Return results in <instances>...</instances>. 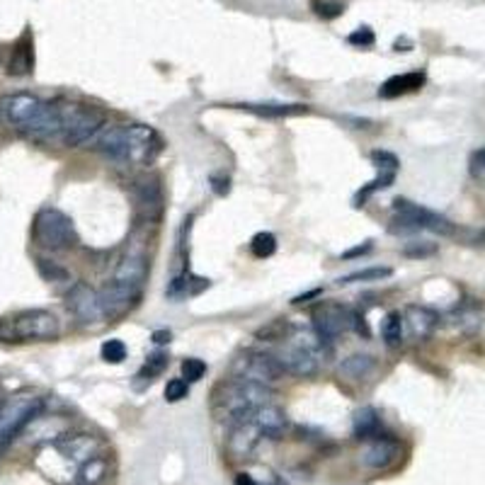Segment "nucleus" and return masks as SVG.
Instances as JSON below:
<instances>
[{
  "label": "nucleus",
  "instance_id": "f257e3e1",
  "mask_svg": "<svg viewBox=\"0 0 485 485\" xmlns=\"http://www.w3.org/2000/svg\"><path fill=\"white\" fill-rule=\"evenodd\" d=\"M93 151L119 163H148L161 151V139L144 124H105L88 141Z\"/></svg>",
  "mask_w": 485,
  "mask_h": 485
},
{
  "label": "nucleus",
  "instance_id": "f03ea898",
  "mask_svg": "<svg viewBox=\"0 0 485 485\" xmlns=\"http://www.w3.org/2000/svg\"><path fill=\"white\" fill-rule=\"evenodd\" d=\"M0 112L5 115L13 126L23 131L24 136L34 141L61 139V115L59 107L42 102L37 95L15 93L5 95L0 100Z\"/></svg>",
  "mask_w": 485,
  "mask_h": 485
},
{
  "label": "nucleus",
  "instance_id": "7ed1b4c3",
  "mask_svg": "<svg viewBox=\"0 0 485 485\" xmlns=\"http://www.w3.org/2000/svg\"><path fill=\"white\" fill-rule=\"evenodd\" d=\"M272 398V388L257 381L233 378L229 384H221L214 391V408L226 420L229 427L240 423H250L257 408L267 406Z\"/></svg>",
  "mask_w": 485,
  "mask_h": 485
},
{
  "label": "nucleus",
  "instance_id": "20e7f679",
  "mask_svg": "<svg viewBox=\"0 0 485 485\" xmlns=\"http://www.w3.org/2000/svg\"><path fill=\"white\" fill-rule=\"evenodd\" d=\"M44 398L34 393H15L0 401V449H5L13 439L30 427L42 415Z\"/></svg>",
  "mask_w": 485,
  "mask_h": 485
},
{
  "label": "nucleus",
  "instance_id": "39448f33",
  "mask_svg": "<svg viewBox=\"0 0 485 485\" xmlns=\"http://www.w3.org/2000/svg\"><path fill=\"white\" fill-rule=\"evenodd\" d=\"M32 236L39 246L47 247V250H69V247L78 246V231L73 226V219L63 214L61 209L54 207L42 209L34 216Z\"/></svg>",
  "mask_w": 485,
  "mask_h": 485
},
{
  "label": "nucleus",
  "instance_id": "423d86ee",
  "mask_svg": "<svg viewBox=\"0 0 485 485\" xmlns=\"http://www.w3.org/2000/svg\"><path fill=\"white\" fill-rule=\"evenodd\" d=\"M396 209V219H393L391 231L393 233H413V231H432L437 236H454L456 226L444 219L437 211L420 207L415 201L396 200L393 201Z\"/></svg>",
  "mask_w": 485,
  "mask_h": 485
},
{
  "label": "nucleus",
  "instance_id": "0eeeda50",
  "mask_svg": "<svg viewBox=\"0 0 485 485\" xmlns=\"http://www.w3.org/2000/svg\"><path fill=\"white\" fill-rule=\"evenodd\" d=\"M59 318L42 308L24 311L8 323L0 321V340H54L59 338Z\"/></svg>",
  "mask_w": 485,
  "mask_h": 485
},
{
  "label": "nucleus",
  "instance_id": "6e6552de",
  "mask_svg": "<svg viewBox=\"0 0 485 485\" xmlns=\"http://www.w3.org/2000/svg\"><path fill=\"white\" fill-rule=\"evenodd\" d=\"M59 115H61V141L70 148L90 141L105 126L102 112L85 105H63L59 107Z\"/></svg>",
  "mask_w": 485,
  "mask_h": 485
},
{
  "label": "nucleus",
  "instance_id": "1a4fd4ad",
  "mask_svg": "<svg viewBox=\"0 0 485 485\" xmlns=\"http://www.w3.org/2000/svg\"><path fill=\"white\" fill-rule=\"evenodd\" d=\"M233 374L236 378H246V381H257V384L270 386L277 378H282L284 369L279 367L275 355H265V352H246V355L236 359L233 364Z\"/></svg>",
  "mask_w": 485,
  "mask_h": 485
},
{
  "label": "nucleus",
  "instance_id": "9d476101",
  "mask_svg": "<svg viewBox=\"0 0 485 485\" xmlns=\"http://www.w3.org/2000/svg\"><path fill=\"white\" fill-rule=\"evenodd\" d=\"M66 306L76 316L80 325H98L102 321H107L102 313L100 306V294L95 292L93 286L85 284V282H76L66 294Z\"/></svg>",
  "mask_w": 485,
  "mask_h": 485
},
{
  "label": "nucleus",
  "instance_id": "9b49d317",
  "mask_svg": "<svg viewBox=\"0 0 485 485\" xmlns=\"http://www.w3.org/2000/svg\"><path fill=\"white\" fill-rule=\"evenodd\" d=\"M352 316L355 311L342 303H321L313 313V331L318 332V338L332 345V340L352 331Z\"/></svg>",
  "mask_w": 485,
  "mask_h": 485
},
{
  "label": "nucleus",
  "instance_id": "f8f14e48",
  "mask_svg": "<svg viewBox=\"0 0 485 485\" xmlns=\"http://www.w3.org/2000/svg\"><path fill=\"white\" fill-rule=\"evenodd\" d=\"M100 306L102 313L107 321H115V318H122L129 313L131 308L136 306L141 299V289L139 286L131 284H122V282H109L100 289Z\"/></svg>",
  "mask_w": 485,
  "mask_h": 485
},
{
  "label": "nucleus",
  "instance_id": "ddd939ff",
  "mask_svg": "<svg viewBox=\"0 0 485 485\" xmlns=\"http://www.w3.org/2000/svg\"><path fill=\"white\" fill-rule=\"evenodd\" d=\"M403 456V444L391 434H378L369 439V444L362 452V463L371 471L391 469L393 463H398Z\"/></svg>",
  "mask_w": 485,
  "mask_h": 485
},
{
  "label": "nucleus",
  "instance_id": "4468645a",
  "mask_svg": "<svg viewBox=\"0 0 485 485\" xmlns=\"http://www.w3.org/2000/svg\"><path fill=\"white\" fill-rule=\"evenodd\" d=\"M275 359L279 362V367L294 377H316L318 374V359L308 350H303L301 345H296L294 340L284 342V345L279 347L277 352H275Z\"/></svg>",
  "mask_w": 485,
  "mask_h": 485
},
{
  "label": "nucleus",
  "instance_id": "2eb2a0df",
  "mask_svg": "<svg viewBox=\"0 0 485 485\" xmlns=\"http://www.w3.org/2000/svg\"><path fill=\"white\" fill-rule=\"evenodd\" d=\"M403 325H406V332L410 338L417 340V342H424L437 331L439 316L437 311H432L427 306H408L406 313H403Z\"/></svg>",
  "mask_w": 485,
  "mask_h": 485
},
{
  "label": "nucleus",
  "instance_id": "dca6fc26",
  "mask_svg": "<svg viewBox=\"0 0 485 485\" xmlns=\"http://www.w3.org/2000/svg\"><path fill=\"white\" fill-rule=\"evenodd\" d=\"M146 277H148V260L146 255H144V250H139V247L126 250V255H124L122 260H119V265H117L115 282L139 286L141 289L144 282H146Z\"/></svg>",
  "mask_w": 485,
  "mask_h": 485
},
{
  "label": "nucleus",
  "instance_id": "f3484780",
  "mask_svg": "<svg viewBox=\"0 0 485 485\" xmlns=\"http://www.w3.org/2000/svg\"><path fill=\"white\" fill-rule=\"evenodd\" d=\"M32 70H34V39H32V32L27 30L13 47V54H10L8 61V76H30Z\"/></svg>",
  "mask_w": 485,
  "mask_h": 485
},
{
  "label": "nucleus",
  "instance_id": "a211bd4d",
  "mask_svg": "<svg viewBox=\"0 0 485 485\" xmlns=\"http://www.w3.org/2000/svg\"><path fill=\"white\" fill-rule=\"evenodd\" d=\"M253 424L257 427V432H260L262 437L279 439L284 434L289 420H286L284 410H279L277 406L267 403V406L257 408V413L253 415Z\"/></svg>",
  "mask_w": 485,
  "mask_h": 485
},
{
  "label": "nucleus",
  "instance_id": "6ab92c4d",
  "mask_svg": "<svg viewBox=\"0 0 485 485\" xmlns=\"http://www.w3.org/2000/svg\"><path fill=\"white\" fill-rule=\"evenodd\" d=\"M134 197H136V207L146 211L148 219H158L163 211V190L161 182L154 178L139 180L134 187Z\"/></svg>",
  "mask_w": 485,
  "mask_h": 485
},
{
  "label": "nucleus",
  "instance_id": "aec40b11",
  "mask_svg": "<svg viewBox=\"0 0 485 485\" xmlns=\"http://www.w3.org/2000/svg\"><path fill=\"white\" fill-rule=\"evenodd\" d=\"M424 85V73L415 70V73H403V76H391L381 88H378V98L384 100H396L403 95L417 93Z\"/></svg>",
  "mask_w": 485,
  "mask_h": 485
},
{
  "label": "nucleus",
  "instance_id": "412c9836",
  "mask_svg": "<svg viewBox=\"0 0 485 485\" xmlns=\"http://www.w3.org/2000/svg\"><path fill=\"white\" fill-rule=\"evenodd\" d=\"M260 439H262V434L257 432V427L253 424V420H250V423L233 424L231 439H229V449H231L233 456L243 459V456L253 454L255 447L260 444Z\"/></svg>",
  "mask_w": 485,
  "mask_h": 485
},
{
  "label": "nucleus",
  "instance_id": "4be33fe9",
  "mask_svg": "<svg viewBox=\"0 0 485 485\" xmlns=\"http://www.w3.org/2000/svg\"><path fill=\"white\" fill-rule=\"evenodd\" d=\"M352 430H355V437L359 442H369V439L378 437L384 424H381V415L377 413V408L371 406H364L355 413V423H352Z\"/></svg>",
  "mask_w": 485,
  "mask_h": 485
},
{
  "label": "nucleus",
  "instance_id": "5701e85b",
  "mask_svg": "<svg viewBox=\"0 0 485 485\" xmlns=\"http://www.w3.org/2000/svg\"><path fill=\"white\" fill-rule=\"evenodd\" d=\"M374 369H377V359H374L371 355H350V357H345L338 367L340 377L350 378V381H362V378H369Z\"/></svg>",
  "mask_w": 485,
  "mask_h": 485
},
{
  "label": "nucleus",
  "instance_id": "b1692460",
  "mask_svg": "<svg viewBox=\"0 0 485 485\" xmlns=\"http://www.w3.org/2000/svg\"><path fill=\"white\" fill-rule=\"evenodd\" d=\"M236 107L246 109V112H253V115L257 117H272V119L308 115L306 105H236Z\"/></svg>",
  "mask_w": 485,
  "mask_h": 485
},
{
  "label": "nucleus",
  "instance_id": "393cba45",
  "mask_svg": "<svg viewBox=\"0 0 485 485\" xmlns=\"http://www.w3.org/2000/svg\"><path fill=\"white\" fill-rule=\"evenodd\" d=\"M107 469H109V462L105 459V456H93L90 462H85L83 466H80V471H78L76 480H73V485H98L105 480V476H107Z\"/></svg>",
  "mask_w": 485,
  "mask_h": 485
},
{
  "label": "nucleus",
  "instance_id": "a878e982",
  "mask_svg": "<svg viewBox=\"0 0 485 485\" xmlns=\"http://www.w3.org/2000/svg\"><path fill=\"white\" fill-rule=\"evenodd\" d=\"M381 338H384L386 347L398 350L406 342V325H403V316L398 311H391L381 323Z\"/></svg>",
  "mask_w": 485,
  "mask_h": 485
},
{
  "label": "nucleus",
  "instance_id": "bb28decb",
  "mask_svg": "<svg viewBox=\"0 0 485 485\" xmlns=\"http://www.w3.org/2000/svg\"><path fill=\"white\" fill-rule=\"evenodd\" d=\"M393 180H396V173H393V170H378L377 178L367 182V185L355 194V207H364V204L369 201L371 194L378 192V190H388V187L393 185Z\"/></svg>",
  "mask_w": 485,
  "mask_h": 485
},
{
  "label": "nucleus",
  "instance_id": "cd10ccee",
  "mask_svg": "<svg viewBox=\"0 0 485 485\" xmlns=\"http://www.w3.org/2000/svg\"><path fill=\"white\" fill-rule=\"evenodd\" d=\"M168 364H170V357L165 355V352H154V355H148V359L139 369L136 378H141V381H148V384H151L155 377H161L163 371L168 369Z\"/></svg>",
  "mask_w": 485,
  "mask_h": 485
},
{
  "label": "nucleus",
  "instance_id": "c85d7f7f",
  "mask_svg": "<svg viewBox=\"0 0 485 485\" xmlns=\"http://www.w3.org/2000/svg\"><path fill=\"white\" fill-rule=\"evenodd\" d=\"M386 277H391V270H388V267H367V270L352 272V275L340 277L338 284L345 286V284H357V282H381V279Z\"/></svg>",
  "mask_w": 485,
  "mask_h": 485
},
{
  "label": "nucleus",
  "instance_id": "c756f323",
  "mask_svg": "<svg viewBox=\"0 0 485 485\" xmlns=\"http://www.w3.org/2000/svg\"><path fill=\"white\" fill-rule=\"evenodd\" d=\"M250 250H253L255 257H260V260L272 257V255L277 253V238L267 231L255 233L253 240H250Z\"/></svg>",
  "mask_w": 485,
  "mask_h": 485
},
{
  "label": "nucleus",
  "instance_id": "7c9ffc66",
  "mask_svg": "<svg viewBox=\"0 0 485 485\" xmlns=\"http://www.w3.org/2000/svg\"><path fill=\"white\" fill-rule=\"evenodd\" d=\"M345 3L342 0H311V10L323 20H335L345 13Z\"/></svg>",
  "mask_w": 485,
  "mask_h": 485
},
{
  "label": "nucleus",
  "instance_id": "2f4dec72",
  "mask_svg": "<svg viewBox=\"0 0 485 485\" xmlns=\"http://www.w3.org/2000/svg\"><path fill=\"white\" fill-rule=\"evenodd\" d=\"M100 355L105 362L122 364L126 359V345H124L122 340H107V342H102Z\"/></svg>",
  "mask_w": 485,
  "mask_h": 485
},
{
  "label": "nucleus",
  "instance_id": "473e14b6",
  "mask_svg": "<svg viewBox=\"0 0 485 485\" xmlns=\"http://www.w3.org/2000/svg\"><path fill=\"white\" fill-rule=\"evenodd\" d=\"M37 270L47 282H66L69 279V272L59 267L56 262L44 260V257H37Z\"/></svg>",
  "mask_w": 485,
  "mask_h": 485
},
{
  "label": "nucleus",
  "instance_id": "72a5a7b5",
  "mask_svg": "<svg viewBox=\"0 0 485 485\" xmlns=\"http://www.w3.org/2000/svg\"><path fill=\"white\" fill-rule=\"evenodd\" d=\"M207 374V364L197 359V357H190L182 362V378H185L187 384H194V381H200L201 377Z\"/></svg>",
  "mask_w": 485,
  "mask_h": 485
},
{
  "label": "nucleus",
  "instance_id": "f704fd0d",
  "mask_svg": "<svg viewBox=\"0 0 485 485\" xmlns=\"http://www.w3.org/2000/svg\"><path fill=\"white\" fill-rule=\"evenodd\" d=\"M187 393H190V384L185 378H170L168 386H165V401L178 403L187 398Z\"/></svg>",
  "mask_w": 485,
  "mask_h": 485
},
{
  "label": "nucleus",
  "instance_id": "c9c22d12",
  "mask_svg": "<svg viewBox=\"0 0 485 485\" xmlns=\"http://www.w3.org/2000/svg\"><path fill=\"white\" fill-rule=\"evenodd\" d=\"M369 158L377 170H393V173H398V168H401V161L393 154H388V151H371Z\"/></svg>",
  "mask_w": 485,
  "mask_h": 485
},
{
  "label": "nucleus",
  "instance_id": "e433bc0d",
  "mask_svg": "<svg viewBox=\"0 0 485 485\" xmlns=\"http://www.w3.org/2000/svg\"><path fill=\"white\" fill-rule=\"evenodd\" d=\"M347 42H350L352 47L369 49V47H374L377 37H374V32H371L369 27H359V30H355L350 37H347Z\"/></svg>",
  "mask_w": 485,
  "mask_h": 485
},
{
  "label": "nucleus",
  "instance_id": "4c0bfd02",
  "mask_svg": "<svg viewBox=\"0 0 485 485\" xmlns=\"http://www.w3.org/2000/svg\"><path fill=\"white\" fill-rule=\"evenodd\" d=\"M469 173H471V178L485 180V146L478 148V151H473V154H471Z\"/></svg>",
  "mask_w": 485,
  "mask_h": 485
},
{
  "label": "nucleus",
  "instance_id": "58836bf2",
  "mask_svg": "<svg viewBox=\"0 0 485 485\" xmlns=\"http://www.w3.org/2000/svg\"><path fill=\"white\" fill-rule=\"evenodd\" d=\"M437 253V246H427V243H410L403 255H408V257H427V255Z\"/></svg>",
  "mask_w": 485,
  "mask_h": 485
},
{
  "label": "nucleus",
  "instance_id": "ea45409f",
  "mask_svg": "<svg viewBox=\"0 0 485 485\" xmlns=\"http://www.w3.org/2000/svg\"><path fill=\"white\" fill-rule=\"evenodd\" d=\"M211 190H214L219 197H224V194L231 192V180L219 178V175H211Z\"/></svg>",
  "mask_w": 485,
  "mask_h": 485
},
{
  "label": "nucleus",
  "instance_id": "a19ab883",
  "mask_svg": "<svg viewBox=\"0 0 485 485\" xmlns=\"http://www.w3.org/2000/svg\"><path fill=\"white\" fill-rule=\"evenodd\" d=\"M371 240H364V246H355V247H350V250H345V253L340 255L342 260H352V257H359V255H367L371 250Z\"/></svg>",
  "mask_w": 485,
  "mask_h": 485
},
{
  "label": "nucleus",
  "instance_id": "79ce46f5",
  "mask_svg": "<svg viewBox=\"0 0 485 485\" xmlns=\"http://www.w3.org/2000/svg\"><path fill=\"white\" fill-rule=\"evenodd\" d=\"M233 485H260V483H257L250 473H238L236 480H233Z\"/></svg>",
  "mask_w": 485,
  "mask_h": 485
},
{
  "label": "nucleus",
  "instance_id": "37998d69",
  "mask_svg": "<svg viewBox=\"0 0 485 485\" xmlns=\"http://www.w3.org/2000/svg\"><path fill=\"white\" fill-rule=\"evenodd\" d=\"M154 342L155 345H165V342H170V332L168 331H155Z\"/></svg>",
  "mask_w": 485,
  "mask_h": 485
}]
</instances>
